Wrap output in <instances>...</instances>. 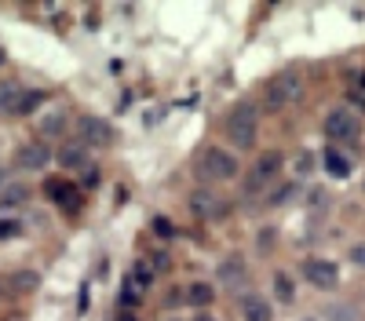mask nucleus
<instances>
[{"mask_svg": "<svg viewBox=\"0 0 365 321\" xmlns=\"http://www.w3.org/2000/svg\"><path fill=\"white\" fill-rule=\"evenodd\" d=\"M194 172H198L201 183H230V179H238L241 164H238V157H234L230 150L208 146L201 157H198V164H194Z\"/></svg>", "mask_w": 365, "mask_h": 321, "instance_id": "f257e3e1", "label": "nucleus"}, {"mask_svg": "<svg viewBox=\"0 0 365 321\" xmlns=\"http://www.w3.org/2000/svg\"><path fill=\"white\" fill-rule=\"evenodd\" d=\"M256 135H259V110L252 106V102L234 106L230 117H227V139L238 150H252L256 146Z\"/></svg>", "mask_w": 365, "mask_h": 321, "instance_id": "f03ea898", "label": "nucleus"}, {"mask_svg": "<svg viewBox=\"0 0 365 321\" xmlns=\"http://www.w3.org/2000/svg\"><path fill=\"white\" fill-rule=\"evenodd\" d=\"M299 95H303V81H299L296 73H278V77H270L267 88H263V110L278 113L285 106H292Z\"/></svg>", "mask_w": 365, "mask_h": 321, "instance_id": "7ed1b4c3", "label": "nucleus"}, {"mask_svg": "<svg viewBox=\"0 0 365 321\" xmlns=\"http://www.w3.org/2000/svg\"><path fill=\"white\" fill-rule=\"evenodd\" d=\"M321 132L329 135L333 143H358V139H362V121H358L350 110L336 106V110H329V113H325Z\"/></svg>", "mask_w": 365, "mask_h": 321, "instance_id": "20e7f679", "label": "nucleus"}, {"mask_svg": "<svg viewBox=\"0 0 365 321\" xmlns=\"http://www.w3.org/2000/svg\"><path fill=\"white\" fill-rule=\"evenodd\" d=\"M44 194H48V201L55 204L59 212H66V215H77V212H81V204H84L81 186L70 183V179H59V175L44 179Z\"/></svg>", "mask_w": 365, "mask_h": 321, "instance_id": "39448f33", "label": "nucleus"}, {"mask_svg": "<svg viewBox=\"0 0 365 321\" xmlns=\"http://www.w3.org/2000/svg\"><path fill=\"white\" fill-rule=\"evenodd\" d=\"M77 132H81V143H84V146H95V150L113 146V128L102 121V117H91V113H84V117L77 121Z\"/></svg>", "mask_w": 365, "mask_h": 321, "instance_id": "423d86ee", "label": "nucleus"}, {"mask_svg": "<svg viewBox=\"0 0 365 321\" xmlns=\"http://www.w3.org/2000/svg\"><path fill=\"white\" fill-rule=\"evenodd\" d=\"M281 161H285V157H281L278 150H267L263 157L256 161V168H252V175H249V183H245V194H256V190L263 186V183H270V179L281 172Z\"/></svg>", "mask_w": 365, "mask_h": 321, "instance_id": "0eeeda50", "label": "nucleus"}, {"mask_svg": "<svg viewBox=\"0 0 365 321\" xmlns=\"http://www.w3.org/2000/svg\"><path fill=\"white\" fill-rule=\"evenodd\" d=\"M303 278L315 289H336L340 285V271H336V263H329V260H307L303 263Z\"/></svg>", "mask_w": 365, "mask_h": 321, "instance_id": "6e6552de", "label": "nucleus"}, {"mask_svg": "<svg viewBox=\"0 0 365 321\" xmlns=\"http://www.w3.org/2000/svg\"><path fill=\"white\" fill-rule=\"evenodd\" d=\"M190 212L198 215V220H223V215L230 212V204L227 201H219L216 194H208V190H198V194L190 197Z\"/></svg>", "mask_w": 365, "mask_h": 321, "instance_id": "1a4fd4ad", "label": "nucleus"}, {"mask_svg": "<svg viewBox=\"0 0 365 321\" xmlns=\"http://www.w3.org/2000/svg\"><path fill=\"white\" fill-rule=\"evenodd\" d=\"M48 161H51V150H48V143H41V139H33V143H22V146L15 150V164H19V168L37 172V168H44Z\"/></svg>", "mask_w": 365, "mask_h": 321, "instance_id": "9d476101", "label": "nucleus"}, {"mask_svg": "<svg viewBox=\"0 0 365 321\" xmlns=\"http://www.w3.org/2000/svg\"><path fill=\"white\" fill-rule=\"evenodd\" d=\"M59 164H62V168H73V172H88L91 168L88 146L84 143H62L59 146Z\"/></svg>", "mask_w": 365, "mask_h": 321, "instance_id": "9b49d317", "label": "nucleus"}, {"mask_svg": "<svg viewBox=\"0 0 365 321\" xmlns=\"http://www.w3.org/2000/svg\"><path fill=\"white\" fill-rule=\"evenodd\" d=\"M321 168L329 172L333 179H350L355 164H350V157H347V153H340L336 146H325V150H321Z\"/></svg>", "mask_w": 365, "mask_h": 321, "instance_id": "f8f14e48", "label": "nucleus"}, {"mask_svg": "<svg viewBox=\"0 0 365 321\" xmlns=\"http://www.w3.org/2000/svg\"><path fill=\"white\" fill-rule=\"evenodd\" d=\"M22 95H26V88L19 81H0V113L4 117H19Z\"/></svg>", "mask_w": 365, "mask_h": 321, "instance_id": "ddd939ff", "label": "nucleus"}, {"mask_svg": "<svg viewBox=\"0 0 365 321\" xmlns=\"http://www.w3.org/2000/svg\"><path fill=\"white\" fill-rule=\"evenodd\" d=\"M241 318L245 321H274V311H270V303L263 296H241Z\"/></svg>", "mask_w": 365, "mask_h": 321, "instance_id": "4468645a", "label": "nucleus"}, {"mask_svg": "<svg viewBox=\"0 0 365 321\" xmlns=\"http://www.w3.org/2000/svg\"><path fill=\"white\" fill-rule=\"evenodd\" d=\"M245 278H249V271H245V260L241 255H234V260L219 263V281H227V285H245Z\"/></svg>", "mask_w": 365, "mask_h": 321, "instance_id": "2eb2a0df", "label": "nucleus"}, {"mask_svg": "<svg viewBox=\"0 0 365 321\" xmlns=\"http://www.w3.org/2000/svg\"><path fill=\"white\" fill-rule=\"evenodd\" d=\"M30 201V186L26 183H8L4 190H0V212L4 208H19V204Z\"/></svg>", "mask_w": 365, "mask_h": 321, "instance_id": "dca6fc26", "label": "nucleus"}, {"mask_svg": "<svg viewBox=\"0 0 365 321\" xmlns=\"http://www.w3.org/2000/svg\"><path fill=\"white\" fill-rule=\"evenodd\" d=\"M212 300H216V289L208 285V281H194V285L187 289V303H190V307H198V311L212 307Z\"/></svg>", "mask_w": 365, "mask_h": 321, "instance_id": "f3484780", "label": "nucleus"}, {"mask_svg": "<svg viewBox=\"0 0 365 321\" xmlns=\"http://www.w3.org/2000/svg\"><path fill=\"white\" fill-rule=\"evenodd\" d=\"M274 296H278V303H292L296 300V281L285 274V271L274 274Z\"/></svg>", "mask_w": 365, "mask_h": 321, "instance_id": "a211bd4d", "label": "nucleus"}, {"mask_svg": "<svg viewBox=\"0 0 365 321\" xmlns=\"http://www.w3.org/2000/svg\"><path fill=\"white\" fill-rule=\"evenodd\" d=\"M37 285H41V274L37 271H15L11 274V289L15 292H33Z\"/></svg>", "mask_w": 365, "mask_h": 321, "instance_id": "6ab92c4d", "label": "nucleus"}, {"mask_svg": "<svg viewBox=\"0 0 365 321\" xmlns=\"http://www.w3.org/2000/svg\"><path fill=\"white\" fill-rule=\"evenodd\" d=\"M321 314L329 318V321H362L355 307H347V303H329V307H321Z\"/></svg>", "mask_w": 365, "mask_h": 321, "instance_id": "aec40b11", "label": "nucleus"}, {"mask_svg": "<svg viewBox=\"0 0 365 321\" xmlns=\"http://www.w3.org/2000/svg\"><path fill=\"white\" fill-rule=\"evenodd\" d=\"M153 274H158V271H153L147 260H139V263L132 266V281H135L139 289H150V285H153Z\"/></svg>", "mask_w": 365, "mask_h": 321, "instance_id": "412c9836", "label": "nucleus"}, {"mask_svg": "<svg viewBox=\"0 0 365 321\" xmlns=\"http://www.w3.org/2000/svg\"><path fill=\"white\" fill-rule=\"evenodd\" d=\"M121 303H124V311H139V303H142V300H139V285H135L132 278L121 285Z\"/></svg>", "mask_w": 365, "mask_h": 321, "instance_id": "4be33fe9", "label": "nucleus"}, {"mask_svg": "<svg viewBox=\"0 0 365 321\" xmlns=\"http://www.w3.org/2000/svg\"><path fill=\"white\" fill-rule=\"evenodd\" d=\"M44 99H48V92H26V95H22V106H19V117H26V113H33V110L41 106Z\"/></svg>", "mask_w": 365, "mask_h": 321, "instance_id": "5701e85b", "label": "nucleus"}, {"mask_svg": "<svg viewBox=\"0 0 365 321\" xmlns=\"http://www.w3.org/2000/svg\"><path fill=\"white\" fill-rule=\"evenodd\" d=\"M153 234H158L161 241L176 237V226H172V220H168V215H153Z\"/></svg>", "mask_w": 365, "mask_h": 321, "instance_id": "b1692460", "label": "nucleus"}, {"mask_svg": "<svg viewBox=\"0 0 365 321\" xmlns=\"http://www.w3.org/2000/svg\"><path fill=\"white\" fill-rule=\"evenodd\" d=\"M22 223L19 220H0V241H11V237H22Z\"/></svg>", "mask_w": 365, "mask_h": 321, "instance_id": "393cba45", "label": "nucleus"}, {"mask_svg": "<svg viewBox=\"0 0 365 321\" xmlns=\"http://www.w3.org/2000/svg\"><path fill=\"white\" fill-rule=\"evenodd\" d=\"M62 124H66V113L55 110V113H51V117L41 124V132H44V135H55V132H62Z\"/></svg>", "mask_w": 365, "mask_h": 321, "instance_id": "a878e982", "label": "nucleus"}, {"mask_svg": "<svg viewBox=\"0 0 365 321\" xmlns=\"http://www.w3.org/2000/svg\"><path fill=\"white\" fill-rule=\"evenodd\" d=\"M299 194V186L296 183H285V186H278V194L270 197V204H285V201H292Z\"/></svg>", "mask_w": 365, "mask_h": 321, "instance_id": "bb28decb", "label": "nucleus"}, {"mask_svg": "<svg viewBox=\"0 0 365 321\" xmlns=\"http://www.w3.org/2000/svg\"><path fill=\"white\" fill-rule=\"evenodd\" d=\"M153 271H172V260H168V252H153Z\"/></svg>", "mask_w": 365, "mask_h": 321, "instance_id": "cd10ccee", "label": "nucleus"}, {"mask_svg": "<svg viewBox=\"0 0 365 321\" xmlns=\"http://www.w3.org/2000/svg\"><path fill=\"white\" fill-rule=\"evenodd\" d=\"M310 168H315V157H310V153H299V161H296V172H299V175H307Z\"/></svg>", "mask_w": 365, "mask_h": 321, "instance_id": "c85d7f7f", "label": "nucleus"}, {"mask_svg": "<svg viewBox=\"0 0 365 321\" xmlns=\"http://www.w3.org/2000/svg\"><path fill=\"white\" fill-rule=\"evenodd\" d=\"M347 255H350V263H358V266H365V245H355V249H350Z\"/></svg>", "mask_w": 365, "mask_h": 321, "instance_id": "c756f323", "label": "nucleus"}, {"mask_svg": "<svg viewBox=\"0 0 365 321\" xmlns=\"http://www.w3.org/2000/svg\"><path fill=\"white\" fill-rule=\"evenodd\" d=\"M88 303H91V292H88V285H81V303H77L81 311H77V314H88Z\"/></svg>", "mask_w": 365, "mask_h": 321, "instance_id": "7c9ffc66", "label": "nucleus"}, {"mask_svg": "<svg viewBox=\"0 0 365 321\" xmlns=\"http://www.w3.org/2000/svg\"><path fill=\"white\" fill-rule=\"evenodd\" d=\"M350 88H355V92H362V95H365V70H362V73L355 77V84H350Z\"/></svg>", "mask_w": 365, "mask_h": 321, "instance_id": "2f4dec72", "label": "nucleus"}, {"mask_svg": "<svg viewBox=\"0 0 365 321\" xmlns=\"http://www.w3.org/2000/svg\"><path fill=\"white\" fill-rule=\"evenodd\" d=\"M117 321H139V318H135L132 311H121V314H117Z\"/></svg>", "mask_w": 365, "mask_h": 321, "instance_id": "473e14b6", "label": "nucleus"}, {"mask_svg": "<svg viewBox=\"0 0 365 321\" xmlns=\"http://www.w3.org/2000/svg\"><path fill=\"white\" fill-rule=\"evenodd\" d=\"M194 321H216V318L208 314V311H198V314H194Z\"/></svg>", "mask_w": 365, "mask_h": 321, "instance_id": "72a5a7b5", "label": "nucleus"}, {"mask_svg": "<svg viewBox=\"0 0 365 321\" xmlns=\"http://www.w3.org/2000/svg\"><path fill=\"white\" fill-rule=\"evenodd\" d=\"M4 186H8V183H4V168H0V190H4Z\"/></svg>", "mask_w": 365, "mask_h": 321, "instance_id": "f704fd0d", "label": "nucleus"}, {"mask_svg": "<svg viewBox=\"0 0 365 321\" xmlns=\"http://www.w3.org/2000/svg\"><path fill=\"white\" fill-rule=\"evenodd\" d=\"M299 321H318V318H299Z\"/></svg>", "mask_w": 365, "mask_h": 321, "instance_id": "c9c22d12", "label": "nucleus"}, {"mask_svg": "<svg viewBox=\"0 0 365 321\" xmlns=\"http://www.w3.org/2000/svg\"><path fill=\"white\" fill-rule=\"evenodd\" d=\"M168 321H179V318H168Z\"/></svg>", "mask_w": 365, "mask_h": 321, "instance_id": "e433bc0d", "label": "nucleus"}, {"mask_svg": "<svg viewBox=\"0 0 365 321\" xmlns=\"http://www.w3.org/2000/svg\"><path fill=\"white\" fill-rule=\"evenodd\" d=\"M0 59H4V51H0Z\"/></svg>", "mask_w": 365, "mask_h": 321, "instance_id": "4c0bfd02", "label": "nucleus"}]
</instances>
